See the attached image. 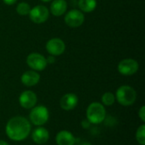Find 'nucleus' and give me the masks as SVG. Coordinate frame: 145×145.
Instances as JSON below:
<instances>
[{
    "mask_svg": "<svg viewBox=\"0 0 145 145\" xmlns=\"http://www.w3.org/2000/svg\"><path fill=\"white\" fill-rule=\"evenodd\" d=\"M7 136L13 141H22L25 139L31 132L30 121L23 116L11 118L5 127Z\"/></svg>",
    "mask_w": 145,
    "mask_h": 145,
    "instance_id": "nucleus-1",
    "label": "nucleus"
},
{
    "mask_svg": "<svg viewBox=\"0 0 145 145\" xmlns=\"http://www.w3.org/2000/svg\"><path fill=\"white\" fill-rule=\"evenodd\" d=\"M137 98V93L135 90L127 85L121 86L116 93V99L118 103L123 106H130L134 104Z\"/></svg>",
    "mask_w": 145,
    "mask_h": 145,
    "instance_id": "nucleus-2",
    "label": "nucleus"
},
{
    "mask_svg": "<svg viewBox=\"0 0 145 145\" xmlns=\"http://www.w3.org/2000/svg\"><path fill=\"white\" fill-rule=\"evenodd\" d=\"M106 111L105 106L98 102L89 105L87 110V119L90 123L99 124L105 119Z\"/></svg>",
    "mask_w": 145,
    "mask_h": 145,
    "instance_id": "nucleus-3",
    "label": "nucleus"
},
{
    "mask_svg": "<svg viewBox=\"0 0 145 145\" xmlns=\"http://www.w3.org/2000/svg\"><path fill=\"white\" fill-rule=\"evenodd\" d=\"M29 116L32 124L36 126H42L48 120L49 117L48 110L43 105L33 107L31 111L30 112Z\"/></svg>",
    "mask_w": 145,
    "mask_h": 145,
    "instance_id": "nucleus-4",
    "label": "nucleus"
},
{
    "mask_svg": "<svg viewBox=\"0 0 145 145\" xmlns=\"http://www.w3.org/2000/svg\"><path fill=\"white\" fill-rule=\"evenodd\" d=\"M26 63L30 68L36 71H43L48 65L46 58L38 53L30 54L26 58Z\"/></svg>",
    "mask_w": 145,
    "mask_h": 145,
    "instance_id": "nucleus-5",
    "label": "nucleus"
},
{
    "mask_svg": "<svg viewBox=\"0 0 145 145\" xmlns=\"http://www.w3.org/2000/svg\"><path fill=\"white\" fill-rule=\"evenodd\" d=\"M29 16L32 22L37 24H41L45 22L48 19L49 11L47 7L43 5H37L31 8Z\"/></svg>",
    "mask_w": 145,
    "mask_h": 145,
    "instance_id": "nucleus-6",
    "label": "nucleus"
},
{
    "mask_svg": "<svg viewBox=\"0 0 145 145\" xmlns=\"http://www.w3.org/2000/svg\"><path fill=\"white\" fill-rule=\"evenodd\" d=\"M85 17L82 11L77 9H71L70 10L65 16V24L72 28L81 26L84 22Z\"/></svg>",
    "mask_w": 145,
    "mask_h": 145,
    "instance_id": "nucleus-7",
    "label": "nucleus"
},
{
    "mask_svg": "<svg viewBox=\"0 0 145 145\" xmlns=\"http://www.w3.org/2000/svg\"><path fill=\"white\" fill-rule=\"evenodd\" d=\"M138 63L133 59H125L118 65V71L123 76H132L138 71Z\"/></svg>",
    "mask_w": 145,
    "mask_h": 145,
    "instance_id": "nucleus-8",
    "label": "nucleus"
},
{
    "mask_svg": "<svg viewBox=\"0 0 145 145\" xmlns=\"http://www.w3.org/2000/svg\"><path fill=\"white\" fill-rule=\"evenodd\" d=\"M46 49L50 55H61L65 50V44L60 38H52L46 43Z\"/></svg>",
    "mask_w": 145,
    "mask_h": 145,
    "instance_id": "nucleus-9",
    "label": "nucleus"
},
{
    "mask_svg": "<svg viewBox=\"0 0 145 145\" xmlns=\"http://www.w3.org/2000/svg\"><path fill=\"white\" fill-rule=\"evenodd\" d=\"M19 102L23 108L32 109L33 107H35L37 102V98L35 93L30 90H26L20 94L19 98Z\"/></svg>",
    "mask_w": 145,
    "mask_h": 145,
    "instance_id": "nucleus-10",
    "label": "nucleus"
},
{
    "mask_svg": "<svg viewBox=\"0 0 145 145\" xmlns=\"http://www.w3.org/2000/svg\"><path fill=\"white\" fill-rule=\"evenodd\" d=\"M21 82L26 87H33L40 81V75L36 71H27L21 76Z\"/></svg>",
    "mask_w": 145,
    "mask_h": 145,
    "instance_id": "nucleus-11",
    "label": "nucleus"
},
{
    "mask_svg": "<svg viewBox=\"0 0 145 145\" xmlns=\"http://www.w3.org/2000/svg\"><path fill=\"white\" fill-rule=\"evenodd\" d=\"M78 104V98L74 93H66L60 99V107L65 110H73Z\"/></svg>",
    "mask_w": 145,
    "mask_h": 145,
    "instance_id": "nucleus-12",
    "label": "nucleus"
},
{
    "mask_svg": "<svg viewBox=\"0 0 145 145\" xmlns=\"http://www.w3.org/2000/svg\"><path fill=\"white\" fill-rule=\"evenodd\" d=\"M58 145H74L76 144V138L69 131H60L57 133L55 138Z\"/></svg>",
    "mask_w": 145,
    "mask_h": 145,
    "instance_id": "nucleus-13",
    "label": "nucleus"
},
{
    "mask_svg": "<svg viewBox=\"0 0 145 145\" xmlns=\"http://www.w3.org/2000/svg\"><path fill=\"white\" fill-rule=\"evenodd\" d=\"M31 138H32V140L34 141V143H36L37 144H43L48 140L49 133L46 128L40 127L36 128L33 131V133L31 134Z\"/></svg>",
    "mask_w": 145,
    "mask_h": 145,
    "instance_id": "nucleus-14",
    "label": "nucleus"
},
{
    "mask_svg": "<svg viewBox=\"0 0 145 145\" xmlns=\"http://www.w3.org/2000/svg\"><path fill=\"white\" fill-rule=\"evenodd\" d=\"M67 3L65 0H54L50 6V11L54 16H60L65 13Z\"/></svg>",
    "mask_w": 145,
    "mask_h": 145,
    "instance_id": "nucleus-15",
    "label": "nucleus"
},
{
    "mask_svg": "<svg viewBox=\"0 0 145 145\" xmlns=\"http://www.w3.org/2000/svg\"><path fill=\"white\" fill-rule=\"evenodd\" d=\"M97 1L96 0H79L78 7L79 8L85 13H89L93 11L96 8Z\"/></svg>",
    "mask_w": 145,
    "mask_h": 145,
    "instance_id": "nucleus-16",
    "label": "nucleus"
},
{
    "mask_svg": "<svg viewBox=\"0 0 145 145\" xmlns=\"http://www.w3.org/2000/svg\"><path fill=\"white\" fill-rule=\"evenodd\" d=\"M16 11L20 15H27L31 11V6L29 3L21 2L16 7Z\"/></svg>",
    "mask_w": 145,
    "mask_h": 145,
    "instance_id": "nucleus-17",
    "label": "nucleus"
},
{
    "mask_svg": "<svg viewBox=\"0 0 145 145\" xmlns=\"http://www.w3.org/2000/svg\"><path fill=\"white\" fill-rule=\"evenodd\" d=\"M116 100V97L112 93L107 92L103 94L102 96V103L103 105H106V106H110L115 103Z\"/></svg>",
    "mask_w": 145,
    "mask_h": 145,
    "instance_id": "nucleus-18",
    "label": "nucleus"
},
{
    "mask_svg": "<svg viewBox=\"0 0 145 145\" xmlns=\"http://www.w3.org/2000/svg\"><path fill=\"white\" fill-rule=\"evenodd\" d=\"M136 139L140 145H145V125H141L136 133Z\"/></svg>",
    "mask_w": 145,
    "mask_h": 145,
    "instance_id": "nucleus-19",
    "label": "nucleus"
},
{
    "mask_svg": "<svg viewBox=\"0 0 145 145\" xmlns=\"http://www.w3.org/2000/svg\"><path fill=\"white\" fill-rule=\"evenodd\" d=\"M138 116H139V118L142 120V121H145V107L144 106H142V107H141V109L139 110Z\"/></svg>",
    "mask_w": 145,
    "mask_h": 145,
    "instance_id": "nucleus-20",
    "label": "nucleus"
},
{
    "mask_svg": "<svg viewBox=\"0 0 145 145\" xmlns=\"http://www.w3.org/2000/svg\"><path fill=\"white\" fill-rule=\"evenodd\" d=\"M46 60H47V63H48V64H53V63H54V61H55V58H54V55H49V56L46 59Z\"/></svg>",
    "mask_w": 145,
    "mask_h": 145,
    "instance_id": "nucleus-21",
    "label": "nucleus"
},
{
    "mask_svg": "<svg viewBox=\"0 0 145 145\" xmlns=\"http://www.w3.org/2000/svg\"><path fill=\"white\" fill-rule=\"evenodd\" d=\"M3 1L7 5H13L17 2V0H3Z\"/></svg>",
    "mask_w": 145,
    "mask_h": 145,
    "instance_id": "nucleus-22",
    "label": "nucleus"
},
{
    "mask_svg": "<svg viewBox=\"0 0 145 145\" xmlns=\"http://www.w3.org/2000/svg\"><path fill=\"white\" fill-rule=\"evenodd\" d=\"M0 145H9L7 142L3 141V140H0Z\"/></svg>",
    "mask_w": 145,
    "mask_h": 145,
    "instance_id": "nucleus-23",
    "label": "nucleus"
},
{
    "mask_svg": "<svg viewBox=\"0 0 145 145\" xmlns=\"http://www.w3.org/2000/svg\"><path fill=\"white\" fill-rule=\"evenodd\" d=\"M82 145H92V144H89V143H87V142H86V143L82 144Z\"/></svg>",
    "mask_w": 145,
    "mask_h": 145,
    "instance_id": "nucleus-24",
    "label": "nucleus"
},
{
    "mask_svg": "<svg viewBox=\"0 0 145 145\" xmlns=\"http://www.w3.org/2000/svg\"><path fill=\"white\" fill-rule=\"evenodd\" d=\"M41 1H42V2H50L51 0H41Z\"/></svg>",
    "mask_w": 145,
    "mask_h": 145,
    "instance_id": "nucleus-25",
    "label": "nucleus"
}]
</instances>
